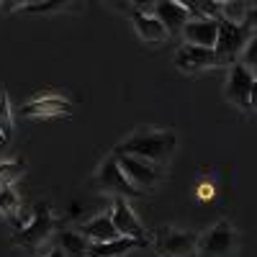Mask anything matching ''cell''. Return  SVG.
Listing matches in <instances>:
<instances>
[{
    "label": "cell",
    "instance_id": "603a6c76",
    "mask_svg": "<svg viewBox=\"0 0 257 257\" xmlns=\"http://www.w3.org/2000/svg\"><path fill=\"white\" fill-rule=\"evenodd\" d=\"M21 13H49L57 8H64L62 0H44V3H18Z\"/></svg>",
    "mask_w": 257,
    "mask_h": 257
},
{
    "label": "cell",
    "instance_id": "277c9868",
    "mask_svg": "<svg viewBox=\"0 0 257 257\" xmlns=\"http://www.w3.org/2000/svg\"><path fill=\"white\" fill-rule=\"evenodd\" d=\"M252 93H254V72H249L247 67H242L239 62L231 64L229 70V80L224 88V98L229 103H234L242 111H252Z\"/></svg>",
    "mask_w": 257,
    "mask_h": 257
},
{
    "label": "cell",
    "instance_id": "8992f818",
    "mask_svg": "<svg viewBox=\"0 0 257 257\" xmlns=\"http://www.w3.org/2000/svg\"><path fill=\"white\" fill-rule=\"evenodd\" d=\"M121 173L126 175V180L132 183L137 190H144V188H152L157 180H160V167L152 165V162H144L139 157H132V155H113Z\"/></svg>",
    "mask_w": 257,
    "mask_h": 257
},
{
    "label": "cell",
    "instance_id": "ac0fdd59",
    "mask_svg": "<svg viewBox=\"0 0 257 257\" xmlns=\"http://www.w3.org/2000/svg\"><path fill=\"white\" fill-rule=\"evenodd\" d=\"M247 8H252V6H247V3H234V0H226V3H221V21H229V24H244L247 21V16L252 13H247Z\"/></svg>",
    "mask_w": 257,
    "mask_h": 257
},
{
    "label": "cell",
    "instance_id": "7a4b0ae2",
    "mask_svg": "<svg viewBox=\"0 0 257 257\" xmlns=\"http://www.w3.org/2000/svg\"><path fill=\"white\" fill-rule=\"evenodd\" d=\"M254 36V13L247 16L244 24H229V21H219V34L216 44H213V54H216L219 64H234L239 59L244 44Z\"/></svg>",
    "mask_w": 257,
    "mask_h": 257
},
{
    "label": "cell",
    "instance_id": "30bf717a",
    "mask_svg": "<svg viewBox=\"0 0 257 257\" xmlns=\"http://www.w3.org/2000/svg\"><path fill=\"white\" fill-rule=\"evenodd\" d=\"M24 118H52V116H72V103L62 95H41L31 103L21 105Z\"/></svg>",
    "mask_w": 257,
    "mask_h": 257
},
{
    "label": "cell",
    "instance_id": "ba28073f",
    "mask_svg": "<svg viewBox=\"0 0 257 257\" xmlns=\"http://www.w3.org/2000/svg\"><path fill=\"white\" fill-rule=\"evenodd\" d=\"M234 247V229L229 221H219L213 229H208L203 237H198L196 249H201L203 257H224Z\"/></svg>",
    "mask_w": 257,
    "mask_h": 257
},
{
    "label": "cell",
    "instance_id": "9c48e42d",
    "mask_svg": "<svg viewBox=\"0 0 257 257\" xmlns=\"http://www.w3.org/2000/svg\"><path fill=\"white\" fill-rule=\"evenodd\" d=\"M175 67L185 75H193V72H201L206 67H221L213 49H203V47H190V44H183L175 54Z\"/></svg>",
    "mask_w": 257,
    "mask_h": 257
},
{
    "label": "cell",
    "instance_id": "6da1fadb",
    "mask_svg": "<svg viewBox=\"0 0 257 257\" xmlns=\"http://www.w3.org/2000/svg\"><path fill=\"white\" fill-rule=\"evenodd\" d=\"M175 144H178V137L173 132H137L126 142H121L113 149V155H132V157H139L144 162L162 167L170 160V155L175 152Z\"/></svg>",
    "mask_w": 257,
    "mask_h": 257
},
{
    "label": "cell",
    "instance_id": "4fadbf2b",
    "mask_svg": "<svg viewBox=\"0 0 257 257\" xmlns=\"http://www.w3.org/2000/svg\"><path fill=\"white\" fill-rule=\"evenodd\" d=\"M111 221L121 237H132V239H144V226L134 216V211L128 208L126 198H113V211H111Z\"/></svg>",
    "mask_w": 257,
    "mask_h": 257
},
{
    "label": "cell",
    "instance_id": "7c38bea8",
    "mask_svg": "<svg viewBox=\"0 0 257 257\" xmlns=\"http://www.w3.org/2000/svg\"><path fill=\"white\" fill-rule=\"evenodd\" d=\"M152 16L165 26L167 34L183 31V26L190 21V13H188L185 3H178V0H160V3H155Z\"/></svg>",
    "mask_w": 257,
    "mask_h": 257
},
{
    "label": "cell",
    "instance_id": "e0dca14e",
    "mask_svg": "<svg viewBox=\"0 0 257 257\" xmlns=\"http://www.w3.org/2000/svg\"><path fill=\"white\" fill-rule=\"evenodd\" d=\"M88 239L82 237L80 231H70V229H64L59 234V249L67 254V257H88Z\"/></svg>",
    "mask_w": 257,
    "mask_h": 257
},
{
    "label": "cell",
    "instance_id": "8fae6325",
    "mask_svg": "<svg viewBox=\"0 0 257 257\" xmlns=\"http://www.w3.org/2000/svg\"><path fill=\"white\" fill-rule=\"evenodd\" d=\"M216 34H219V24L211 18H190L183 26V39L190 47H203V49H213L216 44Z\"/></svg>",
    "mask_w": 257,
    "mask_h": 257
},
{
    "label": "cell",
    "instance_id": "5bb4252c",
    "mask_svg": "<svg viewBox=\"0 0 257 257\" xmlns=\"http://www.w3.org/2000/svg\"><path fill=\"white\" fill-rule=\"evenodd\" d=\"M144 239H132V237H118L111 242H90L88 244V257H123L137 247H144Z\"/></svg>",
    "mask_w": 257,
    "mask_h": 257
},
{
    "label": "cell",
    "instance_id": "2e32d148",
    "mask_svg": "<svg viewBox=\"0 0 257 257\" xmlns=\"http://www.w3.org/2000/svg\"><path fill=\"white\" fill-rule=\"evenodd\" d=\"M80 234L88 242H111V239L121 237V234L116 231V226H113V221H111V216H95V219H90L88 224L80 226Z\"/></svg>",
    "mask_w": 257,
    "mask_h": 257
},
{
    "label": "cell",
    "instance_id": "ffe728a7",
    "mask_svg": "<svg viewBox=\"0 0 257 257\" xmlns=\"http://www.w3.org/2000/svg\"><path fill=\"white\" fill-rule=\"evenodd\" d=\"M18 208H21V201L16 196V190L13 188H0V213L8 216L11 221H16Z\"/></svg>",
    "mask_w": 257,
    "mask_h": 257
},
{
    "label": "cell",
    "instance_id": "5b68a950",
    "mask_svg": "<svg viewBox=\"0 0 257 257\" xmlns=\"http://www.w3.org/2000/svg\"><path fill=\"white\" fill-rule=\"evenodd\" d=\"M95 185L103 193H111V196H116V198H139L142 196V190H137L132 183L126 180V175L121 173V167H118V162H116L113 155L103 162L100 173L95 178Z\"/></svg>",
    "mask_w": 257,
    "mask_h": 257
},
{
    "label": "cell",
    "instance_id": "44dd1931",
    "mask_svg": "<svg viewBox=\"0 0 257 257\" xmlns=\"http://www.w3.org/2000/svg\"><path fill=\"white\" fill-rule=\"evenodd\" d=\"M0 134H3L6 142L13 134V113H11V103H8V95L6 93L0 95Z\"/></svg>",
    "mask_w": 257,
    "mask_h": 257
},
{
    "label": "cell",
    "instance_id": "d6986e66",
    "mask_svg": "<svg viewBox=\"0 0 257 257\" xmlns=\"http://www.w3.org/2000/svg\"><path fill=\"white\" fill-rule=\"evenodd\" d=\"M26 173L24 160H13V162H0V188H11L21 175Z\"/></svg>",
    "mask_w": 257,
    "mask_h": 257
},
{
    "label": "cell",
    "instance_id": "cb8c5ba5",
    "mask_svg": "<svg viewBox=\"0 0 257 257\" xmlns=\"http://www.w3.org/2000/svg\"><path fill=\"white\" fill-rule=\"evenodd\" d=\"M47 257H62V249H52V252H49Z\"/></svg>",
    "mask_w": 257,
    "mask_h": 257
},
{
    "label": "cell",
    "instance_id": "3957f363",
    "mask_svg": "<svg viewBox=\"0 0 257 257\" xmlns=\"http://www.w3.org/2000/svg\"><path fill=\"white\" fill-rule=\"evenodd\" d=\"M52 229H54V216H52L49 206H47V203H36V206H34L31 221L16 234L13 242H16V247H21V249L34 252L36 247H41V244L49 239Z\"/></svg>",
    "mask_w": 257,
    "mask_h": 257
},
{
    "label": "cell",
    "instance_id": "d4e9b609",
    "mask_svg": "<svg viewBox=\"0 0 257 257\" xmlns=\"http://www.w3.org/2000/svg\"><path fill=\"white\" fill-rule=\"evenodd\" d=\"M6 144V139H3V134H0V147H3Z\"/></svg>",
    "mask_w": 257,
    "mask_h": 257
},
{
    "label": "cell",
    "instance_id": "484cf974",
    "mask_svg": "<svg viewBox=\"0 0 257 257\" xmlns=\"http://www.w3.org/2000/svg\"><path fill=\"white\" fill-rule=\"evenodd\" d=\"M3 93H6V88H3V85H0V95H3Z\"/></svg>",
    "mask_w": 257,
    "mask_h": 257
},
{
    "label": "cell",
    "instance_id": "9a60e30c",
    "mask_svg": "<svg viewBox=\"0 0 257 257\" xmlns=\"http://www.w3.org/2000/svg\"><path fill=\"white\" fill-rule=\"evenodd\" d=\"M134 26H137V34L142 41H147V44H165V41L170 39V34L165 31V26L160 24V21L155 16H147L142 11H134Z\"/></svg>",
    "mask_w": 257,
    "mask_h": 257
},
{
    "label": "cell",
    "instance_id": "7402d4cb",
    "mask_svg": "<svg viewBox=\"0 0 257 257\" xmlns=\"http://www.w3.org/2000/svg\"><path fill=\"white\" fill-rule=\"evenodd\" d=\"M257 36H252L247 44H244V49H242V54H239V64L242 67H247L249 72H254L257 70Z\"/></svg>",
    "mask_w": 257,
    "mask_h": 257
},
{
    "label": "cell",
    "instance_id": "52a82bcc",
    "mask_svg": "<svg viewBox=\"0 0 257 257\" xmlns=\"http://www.w3.org/2000/svg\"><path fill=\"white\" fill-rule=\"evenodd\" d=\"M196 244H198V234L175 231V229L162 231L155 239V249L160 257H190L196 252Z\"/></svg>",
    "mask_w": 257,
    "mask_h": 257
}]
</instances>
